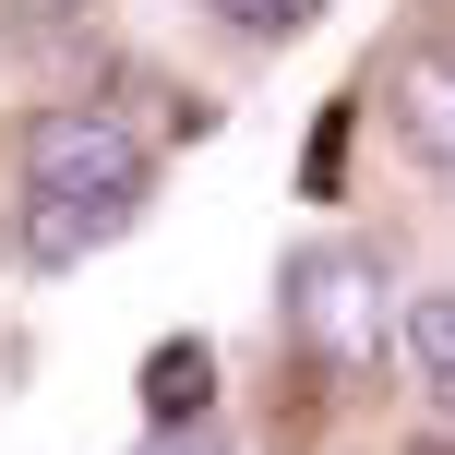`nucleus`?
<instances>
[{
    "instance_id": "1",
    "label": "nucleus",
    "mask_w": 455,
    "mask_h": 455,
    "mask_svg": "<svg viewBox=\"0 0 455 455\" xmlns=\"http://www.w3.org/2000/svg\"><path fill=\"white\" fill-rule=\"evenodd\" d=\"M288 336L312 347L323 371H347V384H360V371H384V264H371V251H299L288 264Z\"/></svg>"
},
{
    "instance_id": "2",
    "label": "nucleus",
    "mask_w": 455,
    "mask_h": 455,
    "mask_svg": "<svg viewBox=\"0 0 455 455\" xmlns=\"http://www.w3.org/2000/svg\"><path fill=\"white\" fill-rule=\"evenodd\" d=\"M108 192H144V144L108 108H48L24 132V204H108Z\"/></svg>"
},
{
    "instance_id": "3",
    "label": "nucleus",
    "mask_w": 455,
    "mask_h": 455,
    "mask_svg": "<svg viewBox=\"0 0 455 455\" xmlns=\"http://www.w3.org/2000/svg\"><path fill=\"white\" fill-rule=\"evenodd\" d=\"M395 132H408V156L432 180H455V48H419L395 72Z\"/></svg>"
},
{
    "instance_id": "4",
    "label": "nucleus",
    "mask_w": 455,
    "mask_h": 455,
    "mask_svg": "<svg viewBox=\"0 0 455 455\" xmlns=\"http://www.w3.org/2000/svg\"><path fill=\"white\" fill-rule=\"evenodd\" d=\"M144 216V192H108V204H24V264H84L96 240H120V228Z\"/></svg>"
},
{
    "instance_id": "5",
    "label": "nucleus",
    "mask_w": 455,
    "mask_h": 455,
    "mask_svg": "<svg viewBox=\"0 0 455 455\" xmlns=\"http://www.w3.org/2000/svg\"><path fill=\"white\" fill-rule=\"evenodd\" d=\"M144 408H156V432H192V419L216 408V360H204V336H168L156 360H144Z\"/></svg>"
},
{
    "instance_id": "6",
    "label": "nucleus",
    "mask_w": 455,
    "mask_h": 455,
    "mask_svg": "<svg viewBox=\"0 0 455 455\" xmlns=\"http://www.w3.org/2000/svg\"><path fill=\"white\" fill-rule=\"evenodd\" d=\"M408 360H419V384L455 408V288H432V299H408Z\"/></svg>"
},
{
    "instance_id": "7",
    "label": "nucleus",
    "mask_w": 455,
    "mask_h": 455,
    "mask_svg": "<svg viewBox=\"0 0 455 455\" xmlns=\"http://www.w3.org/2000/svg\"><path fill=\"white\" fill-rule=\"evenodd\" d=\"M336 180H347V108H323L312 156H299V192H312V204H336Z\"/></svg>"
},
{
    "instance_id": "8",
    "label": "nucleus",
    "mask_w": 455,
    "mask_h": 455,
    "mask_svg": "<svg viewBox=\"0 0 455 455\" xmlns=\"http://www.w3.org/2000/svg\"><path fill=\"white\" fill-rule=\"evenodd\" d=\"M228 24H240V36H299V24L323 12V0H216Z\"/></svg>"
},
{
    "instance_id": "9",
    "label": "nucleus",
    "mask_w": 455,
    "mask_h": 455,
    "mask_svg": "<svg viewBox=\"0 0 455 455\" xmlns=\"http://www.w3.org/2000/svg\"><path fill=\"white\" fill-rule=\"evenodd\" d=\"M132 455H228V443H216V419H192V432H144Z\"/></svg>"
},
{
    "instance_id": "10",
    "label": "nucleus",
    "mask_w": 455,
    "mask_h": 455,
    "mask_svg": "<svg viewBox=\"0 0 455 455\" xmlns=\"http://www.w3.org/2000/svg\"><path fill=\"white\" fill-rule=\"evenodd\" d=\"M408 455H455V443H408Z\"/></svg>"
}]
</instances>
